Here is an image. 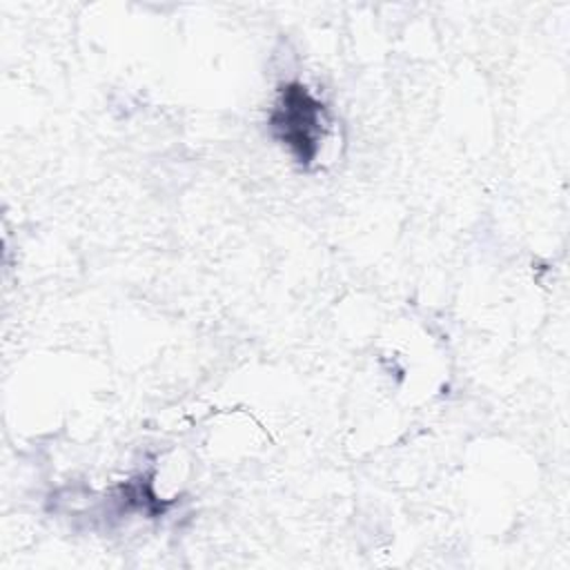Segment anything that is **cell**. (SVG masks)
Returning <instances> with one entry per match:
<instances>
[{"label":"cell","mask_w":570,"mask_h":570,"mask_svg":"<svg viewBox=\"0 0 570 570\" xmlns=\"http://www.w3.org/2000/svg\"><path fill=\"white\" fill-rule=\"evenodd\" d=\"M269 125L274 136L292 149L296 160L307 167L323 140L325 131V107L318 102L307 87L298 82H289L281 87L278 102L269 116Z\"/></svg>","instance_id":"obj_1"}]
</instances>
